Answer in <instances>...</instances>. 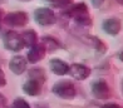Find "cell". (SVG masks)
Wrapping results in <instances>:
<instances>
[{"instance_id":"cell-1","label":"cell","mask_w":123,"mask_h":108,"mask_svg":"<svg viewBox=\"0 0 123 108\" xmlns=\"http://www.w3.org/2000/svg\"><path fill=\"white\" fill-rule=\"evenodd\" d=\"M64 15H67L68 18L74 19L77 24H79L82 26H91L92 25V19L88 11V6L84 3H78L72 5L70 8L65 10Z\"/></svg>"},{"instance_id":"cell-2","label":"cell","mask_w":123,"mask_h":108,"mask_svg":"<svg viewBox=\"0 0 123 108\" xmlns=\"http://www.w3.org/2000/svg\"><path fill=\"white\" fill-rule=\"evenodd\" d=\"M53 93H55L60 98L72 99L75 95L77 90H75L74 84L70 81H60L53 86Z\"/></svg>"},{"instance_id":"cell-3","label":"cell","mask_w":123,"mask_h":108,"mask_svg":"<svg viewBox=\"0 0 123 108\" xmlns=\"http://www.w3.org/2000/svg\"><path fill=\"white\" fill-rule=\"evenodd\" d=\"M34 19L39 25L48 26V25L55 24L57 16H55V13L50 8H38L34 11Z\"/></svg>"},{"instance_id":"cell-4","label":"cell","mask_w":123,"mask_h":108,"mask_svg":"<svg viewBox=\"0 0 123 108\" xmlns=\"http://www.w3.org/2000/svg\"><path fill=\"white\" fill-rule=\"evenodd\" d=\"M4 45L8 50H12V52H19V50H21L24 48V43H23V39H21V35L14 30H9L5 33Z\"/></svg>"},{"instance_id":"cell-5","label":"cell","mask_w":123,"mask_h":108,"mask_svg":"<svg viewBox=\"0 0 123 108\" xmlns=\"http://www.w3.org/2000/svg\"><path fill=\"white\" fill-rule=\"evenodd\" d=\"M28 14L24 11H13L5 15L4 21L9 26H24L28 23Z\"/></svg>"},{"instance_id":"cell-6","label":"cell","mask_w":123,"mask_h":108,"mask_svg":"<svg viewBox=\"0 0 123 108\" xmlns=\"http://www.w3.org/2000/svg\"><path fill=\"white\" fill-rule=\"evenodd\" d=\"M92 93L98 99H107L111 94V90L107 82L103 81V79H99V81H96L92 84Z\"/></svg>"},{"instance_id":"cell-7","label":"cell","mask_w":123,"mask_h":108,"mask_svg":"<svg viewBox=\"0 0 123 108\" xmlns=\"http://www.w3.org/2000/svg\"><path fill=\"white\" fill-rule=\"evenodd\" d=\"M69 73L72 77L78 79V81H84V79H87L91 76V68L84 64L75 63V64L69 65Z\"/></svg>"},{"instance_id":"cell-8","label":"cell","mask_w":123,"mask_h":108,"mask_svg":"<svg viewBox=\"0 0 123 108\" xmlns=\"http://www.w3.org/2000/svg\"><path fill=\"white\" fill-rule=\"evenodd\" d=\"M45 53H47V49L43 44H35V45H33L30 48V50L28 52V60H29L30 63L35 64L44 58Z\"/></svg>"},{"instance_id":"cell-9","label":"cell","mask_w":123,"mask_h":108,"mask_svg":"<svg viewBox=\"0 0 123 108\" xmlns=\"http://www.w3.org/2000/svg\"><path fill=\"white\" fill-rule=\"evenodd\" d=\"M9 68L13 73L19 76L21 73H24L25 69H26V59L21 55H15L12 58V60H10Z\"/></svg>"},{"instance_id":"cell-10","label":"cell","mask_w":123,"mask_h":108,"mask_svg":"<svg viewBox=\"0 0 123 108\" xmlns=\"http://www.w3.org/2000/svg\"><path fill=\"white\" fill-rule=\"evenodd\" d=\"M103 30L109 34V35H117L119 32H121V21L119 19H117V18H109V19H105L103 21Z\"/></svg>"},{"instance_id":"cell-11","label":"cell","mask_w":123,"mask_h":108,"mask_svg":"<svg viewBox=\"0 0 123 108\" xmlns=\"http://www.w3.org/2000/svg\"><path fill=\"white\" fill-rule=\"evenodd\" d=\"M49 65H50L52 72L57 76H65L69 73V64L60 59H57V58L52 59L49 62Z\"/></svg>"},{"instance_id":"cell-12","label":"cell","mask_w":123,"mask_h":108,"mask_svg":"<svg viewBox=\"0 0 123 108\" xmlns=\"http://www.w3.org/2000/svg\"><path fill=\"white\" fill-rule=\"evenodd\" d=\"M21 39H23V43H24V47H29L31 48L33 45H35L38 42V34L35 30H25L23 34H21Z\"/></svg>"},{"instance_id":"cell-13","label":"cell","mask_w":123,"mask_h":108,"mask_svg":"<svg viewBox=\"0 0 123 108\" xmlns=\"http://www.w3.org/2000/svg\"><path fill=\"white\" fill-rule=\"evenodd\" d=\"M23 89L29 95H38L40 93V84L35 81H33V79H30V81H28L23 86Z\"/></svg>"},{"instance_id":"cell-14","label":"cell","mask_w":123,"mask_h":108,"mask_svg":"<svg viewBox=\"0 0 123 108\" xmlns=\"http://www.w3.org/2000/svg\"><path fill=\"white\" fill-rule=\"evenodd\" d=\"M29 78L38 82L39 84H42V83L45 82L47 76H45V72H44L42 68H33V69L29 70Z\"/></svg>"},{"instance_id":"cell-15","label":"cell","mask_w":123,"mask_h":108,"mask_svg":"<svg viewBox=\"0 0 123 108\" xmlns=\"http://www.w3.org/2000/svg\"><path fill=\"white\" fill-rule=\"evenodd\" d=\"M88 38V44L93 47L94 49H97L99 53L107 52V45H105L98 37H87Z\"/></svg>"},{"instance_id":"cell-16","label":"cell","mask_w":123,"mask_h":108,"mask_svg":"<svg viewBox=\"0 0 123 108\" xmlns=\"http://www.w3.org/2000/svg\"><path fill=\"white\" fill-rule=\"evenodd\" d=\"M43 43H44L43 45L45 47V49L49 48V50H55V49L59 48V43L52 37H44L43 38Z\"/></svg>"},{"instance_id":"cell-17","label":"cell","mask_w":123,"mask_h":108,"mask_svg":"<svg viewBox=\"0 0 123 108\" xmlns=\"http://www.w3.org/2000/svg\"><path fill=\"white\" fill-rule=\"evenodd\" d=\"M13 108H30V106L23 98H16L13 102Z\"/></svg>"},{"instance_id":"cell-18","label":"cell","mask_w":123,"mask_h":108,"mask_svg":"<svg viewBox=\"0 0 123 108\" xmlns=\"http://www.w3.org/2000/svg\"><path fill=\"white\" fill-rule=\"evenodd\" d=\"M57 8H68L72 4V0H57L55 3H53Z\"/></svg>"},{"instance_id":"cell-19","label":"cell","mask_w":123,"mask_h":108,"mask_svg":"<svg viewBox=\"0 0 123 108\" xmlns=\"http://www.w3.org/2000/svg\"><path fill=\"white\" fill-rule=\"evenodd\" d=\"M6 84V79H5V74H4V72L3 69L0 68V87H3Z\"/></svg>"},{"instance_id":"cell-20","label":"cell","mask_w":123,"mask_h":108,"mask_svg":"<svg viewBox=\"0 0 123 108\" xmlns=\"http://www.w3.org/2000/svg\"><path fill=\"white\" fill-rule=\"evenodd\" d=\"M102 108H123V107L117 103H107V104L102 106Z\"/></svg>"},{"instance_id":"cell-21","label":"cell","mask_w":123,"mask_h":108,"mask_svg":"<svg viewBox=\"0 0 123 108\" xmlns=\"http://www.w3.org/2000/svg\"><path fill=\"white\" fill-rule=\"evenodd\" d=\"M103 3H104V0H92V4L94 8H100L103 5Z\"/></svg>"},{"instance_id":"cell-22","label":"cell","mask_w":123,"mask_h":108,"mask_svg":"<svg viewBox=\"0 0 123 108\" xmlns=\"http://www.w3.org/2000/svg\"><path fill=\"white\" fill-rule=\"evenodd\" d=\"M37 108H48V106H45V104H40V103H38V104H37Z\"/></svg>"},{"instance_id":"cell-23","label":"cell","mask_w":123,"mask_h":108,"mask_svg":"<svg viewBox=\"0 0 123 108\" xmlns=\"http://www.w3.org/2000/svg\"><path fill=\"white\" fill-rule=\"evenodd\" d=\"M118 58H119V60H121V62H123V50H122V52H119Z\"/></svg>"},{"instance_id":"cell-24","label":"cell","mask_w":123,"mask_h":108,"mask_svg":"<svg viewBox=\"0 0 123 108\" xmlns=\"http://www.w3.org/2000/svg\"><path fill=\"white\" fill-rule=\"evenodd\" d=\"M1 16H3V13H1V10H0V23H1Z\"/></svg>"},{"instance_id":"cell-25","label":"cell","mask_w":123,"mask_h":108,"mask_svg":"<svg viewBox=\"0 0 123 108\" xmlns=\"http://www.w3.org/2000/svg\"><path fill=\"white\" fill-rule=\"evenodd\" d=\"M117 1H118L119 4H122V5H123V0H117Z\"/></svg>"},{"instance_id":"cell-26","label":"cell","mask_w":123,"mask_h":108,"mask_svg":"<svg viewBox=\"0 0 123 108\" xmlns=\"http://www.w3.org/2000/svg\"><path fill=\"white\" fill-rule=\"evenodd\" d=\"M48 1H52V3H55L57 0H48Z\"/></svg>"},{"instance_id":"cell-27","label":"cell","mask_w":123,"mask_h":108,"mask_svg":"<svg viewBox=\"0 0 123 108\" xmlns=\"http://www.w3.org/2000/svg\"><path fill=\"white\" fill-rule=\"evenodd\" d=\"M21 1H29V0H21Z\"/></svg>"},{"instance_id":"cell-28","label":"cell","mask_w":123,"mask_h":108,"mask_svg":"<svg viewBox=\"0 0 123 108\" xmlns=\"http://www.w3.org/2000/svg\"><path fill=\"white\" fill-rule=\"evenodd\" d=\"M122 90H123V82H122Z\"/></svg>"}]
</instances>
